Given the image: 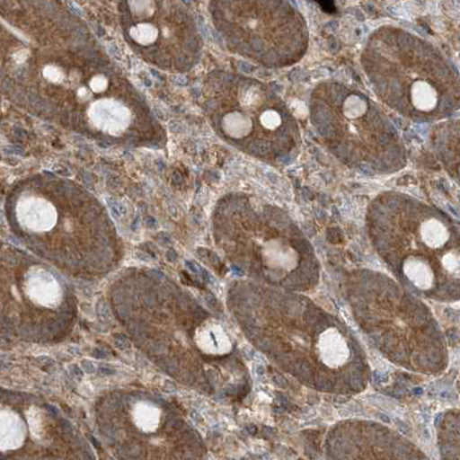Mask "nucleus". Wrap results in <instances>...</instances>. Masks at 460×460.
<instances>
[{"mask_svg":"<svg viewBox=\"0 0 460 460\" xmlns=\"http://www.w3.org/2000/svg\"><path fill=\"white\" fill-rule=\"evenodd\" d=\"M113 307L137 348L171 376L199 392L239 397L250 373L230 324L165 277H128Z\"/></svg>","mask_w":460,"mask_h":460,"instance_id":"1","label":"nucleus"},{"mask_svg":"<svg viewBox=\"0 0 460 460\" xmlns=\"http://www.w3.org/2000/svg\"><path fill=\"white\" fill-rule=\"evenodd\" d=\"M227 305L250 343L300 385L335 396L368 388L372 369L359 340L305 293L239 280Z\"/></svg>","mask_w":460,"mask_h":460,"instance_id":"2","label":"nucleus"},{"mask_svg":"<svg viewBox=\"0 0 460 460\" xmlns=\"http://www.w3.org/2000/svg\"><path fill=\"white\" fill-rule=\"evenodd\" d=\"M378 258L406 290L443 304L460 301V226L438 208L388 190L366 211Z\"/></svg>","mask_w":460,"mask_h":460,"instance_id":"3","label":"nucleus"},{"mask_svg":"<svg viewBox=\"0 0 460 460\" xmlns=\"http://www.w3.org/2000/svg\"><path fill=\"white\" fill-rule=\"evenodd\" d=\"M344 290L358 327L386 360L426 376L446 372L447 338L425 301L372 269L349 271Z\"/></svg>","mask_w":460,"mask_h":460,"instance_id":"4","label":"nucleus"},{"mask_svg":"<svg viewBox=\"0 0 460 460\" xmlns=\"http://www.w3.org/2000/svg\"><path fill=\"white\" fill-rule=\"evenodd\" d=\"M215 231L224 254L252 282L300 293L319 285L314 246L279 207L231 195L219 206Z\"/></svg>","mask_w":460,"mask_h":460,"instance_id":"5","label":"nucleus"},{"mask_svg":"<svg viewBox=\"0 0 460 460\" xmlns=\"http://www.w3.org/2000/svg\"><path fill=\"white\" fill-rule=\"evenodd\" d=\"M361 67L385 105L415 123H437L460 110V75L437 47L401 27L366 40Z\"/></svg>","mask_w":460,"mask_h":460,"instance_id":"6","label":"nucleus"},{"mask_svg":"<svg viewBox=\"0 0 460 460\" xmlns=\"http://www.w3.org/2000/svg\"><path fill=\"white\" fill-rule=\"evenodd\" d=\"M309 118L325 148L358 172L385 176L407 165L401 134L384 110L359 89L323 81L309 97Z\"/></svg>","mask_w":460,"mask_h":460,"instance_id":"7","label":"nucleus"},{"mask_svg":"<svg viewBox=\"0 0 460 460\" xmlns=\"http://www.w3.org/2000/svg\"><path fill=\"white\" fill-rule=\"evenodd\" d=\"M99 410L100 437L117 460H207L205 441L172 399L121 390Z\"/></svg>","mask_w":460,"mask_h":460,"instance_id":"8","label":"nucleus"},{"mask_svg":"<svg viewBox=\"0 0 460 460\" xmlns=\"http://www.w3.org/2000/svg\"><path fill=\"white\" fill-rule=\"evenodd\" d=\"M208 102L216 131L242 152L272 164H288L299 154L298 121L262 81L224 73L216 77Z\"/></svg>","mask_w":460,"mask_h":460,"instance_id":"9","label":"nucleus"},{"mask_svg":"<svg viewBox=\"0 0 460 460\" xmlns=\"http://www.w3.org/2000/svg\"><path fill=\"white\" fill-rule=\"evenodd\" d=\"M4 327L24 341L57 343L71 335L77 319L72 285L46 263L10 255L2 270Z\"/></svg>","mask_w":460,"mask_h":460,"instance_id":"10","label":"nucleus"},{"mask_svg":"<svg viewBox=\"0 0 460 460\" xmlns=\"http://www.w3.org/2000/svg\"><path fill=\"white\" fill-rule=\"evenodd\" d=\"M214 15L232 50L269 68L298 64L309 48L306 19L288 2H223Z\"/></svg>","mask_w":460,"mask_h":460,"instance_id":"11","label":"nucleus"},{"mask_svg":"<svg viewBox=\"0 0 460 460\" xmlns=\"http://www.w3.org/2000/svg\"><path fill=\"white\" fill-rule=\"evenodd\" d=\"M2 460H96L71 423L35 396L8 393L0 412Z\"/></svg>","mask_w":460,"mask_h":460,"instance_id":"12","label":"nucleus"},{"mask_svg":"<svg viewBox=\"0 0 460 460\" xmlns=\"http://www.w3.org/2000/svg\"><path fill=\"white\" fill-rule=\"evenodd\" d=\"M325 460H431L404 435L365 419H346L330 427Z\"/></svg>","mask_w":460,"mask_h":460,"instance_id":"13","label":"nucleus"},{"mask_svg":"<svg viewBox=\"0 0 460 460\" xmlns=\"http://www.w3.org/2000/svg\"><path fill=\"white\" fill-rule=\"evenodd\" d=\"M430 145L443 169L460 187V119L442 121L435 126Z\"/></svg>","mask_w":460,"mask_h":460,"instance_id":"14","label":"nucleus"},{"mask_svg":"<svg viewBox=\"0 0 460 460\" xmlns=\"http://www.w3.org/2000/svg\"><path fill=\"white\" fill-rule=\"evenodd\" d=\"M439 460H460V410L445 411L435 423Z\"/></svg>","mask_w":460,"mask_h":460,"instance_id":"15","label":"nucleus"}]
</instances>
